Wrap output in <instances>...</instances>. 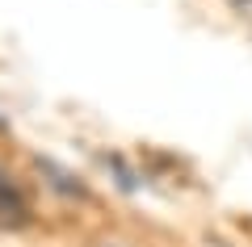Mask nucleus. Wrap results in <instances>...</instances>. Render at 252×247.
Returning <instances> with one entry per match:
<instances>
[]
</instances>
